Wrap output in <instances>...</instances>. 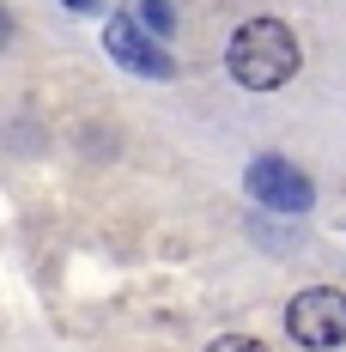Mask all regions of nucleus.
<instances>
[{
  "label": "nucleus",
  "instance_id": "4",
  "mask_svg": "<svg viewBox=\"0 0 346 352\" xmlns=\"http://www.w3.org/2000/svg\"><path fill=\"white\" fill-rule=\"evenodd\" d=\"M104 49L116 55V67L140 73V79H171V73H176V61L164 55V36H152V31L134 19V12H128V19H109Z\"/></svg>",
  "mask_w": 346,
  "mask_h": 352
},
{
  "label": "nucleus",
  "instance_id": "2",
  "mask_svg": "<svg viewBox=\"0 0 346 352\" xmlns=\"http://www.w3.org/2000/svg\"><path fill=\"white\" fill-rule=\"evenodd\" d=\"M285 328H292L298 346H310V352L346 346V292H334V285H310V292H298L292 310H285Z\"/></svg>",
  "mask_w": 346,
  "mask_h": 352
},
{
  "label": "nucleus",
  "instance_id": "5",
  "mask_svg": "<svg viewBox=\"0 0 346 352\" xmlns=\"http://www.w3.org/2000/svg\"><path fill=\"white\" fill-rule=\"evenodd\" d=\"M134 19H140V25H146L152 36H171V31H176V12H171V0H140V6H134Z\"/></svg>",
  "mask_w": 346,
  "mask_h": 352
},
{
  "label": "nucleus",
  "instance_id": "3",
  "mask_svg": "<svg viewBox=\"0 0 346 352\" xmlns=\"http://www.w3.org/2000/svg\"><path fill=\"white\" fill-rule=\"evenodd\" d=\"M243 195L255 201V207H268V212H310V201H316V182L292 158H255L249 164V176H243Z\"/></svg>",
  "mask_w": 346,
  "mask_h": 352
},
{
  "label": "nucleus",
  "instance_id": "6",
  "mask_svg": "<svg viewBox=\"0 0 346 352\" xmlns=\"http://www.w3.org/2000/svg\"><path fill=\"white\" fill-rule=\"evenodd\" d=\"M207 352H268V346H261L255 334H219V340H213Z\"/></svg>",
  "mask_w": 346,
  "mask_h": 352
},
{
  "label": "nucleus",
  "instance_id": "1",
  "mask_svg": "<svg viewBox=\"0 0 346 352\" xmlns=\"http://www.w3.org/2000/svg\"><path fill=\"white\" fill-rule=\"evenodd\" d=\"M298 61H304V49H298L292 25H279V19H249L225 43V67L243 91H279L298 73Z\"/></svg>",
  "mask_w": 346,
  "mask_h": 352
},
{
  "label": "nucleus",
  "instance_id": "7",
  "mask_svg": "<svg viewBox=\"0 0 346 352\" xmlns=\"http://www.w3.org/2000/svg\"><path fill=\"white\" fill-rule=\"evenodd\" d=\"M73 12H98V0H67Z\"/></svg>",
  "mask_w": 346,
  "mask_h": 352
}]
</instances>
